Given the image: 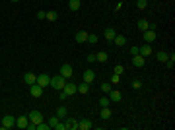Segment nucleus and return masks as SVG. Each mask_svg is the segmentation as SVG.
Here are the masks:
<instances>
[{
	"label": "nucleus",
	"mask_w": 175,
	"mask_h": 130,
	"mask_svg": "<svg viewBox=\"0 0 175 130\" xmlns=\"http://www.w3.org/2000/svg\"><path fill=\"white\" fill-rule=\"evenodd\" d=\"M62 91H64L66 95H72V93H76V84H70V82H66V86L62 87Z\"/></svg>",
	"instance_id": "nucleus-13"
},
{
	"label": "nucleus",
	"mask_w": 175,
	"mask_h": 130,
	"mask_svg": "<svg viewBox=\"0 0 175 130\" xmlns=\"http://www.w3.org/2000/svg\"><path fill=\"white\" fill-rule=\"evenodd\" d=\"M27 124H29L27 117H20L18 121H16V126H18V128H27Z\"/></svg>",
	"instance_id": "nucleus-15"
},
{
	"label": "nucleus",
	"mask_w": 175,
	"mask_h": 130,
	"mask_svg": "<svg viewBox=\"0 0 175 130\" xmlns=\"http://www.w3.org/2000/svg\"><path fill=\"white\" fill-rule=\"evenodd\" d=\"M12 2H20V0H12Z\"/></svg>",
	"instance_id": "nucleus-40"
},
{
	"label": "nucleus",
	"mask_w": 175,
	"mask_h": 130,
	"mask_svg": "<svg viewBox=\"0 0 175 130\" xmlns=\"http://www.w3.org/2000/svg\"><path fill=\"white\" fill-rule=\"evenodd\" d=\"M95 58H97V62H107V53H103V51H101V53L95 54Z\"/></svg>",
	"instance_id": "nucleus-26"
},
{
	"label": "nucleus",
	"mask_w": 175,
	"mask_h": 130,
	"mask_svg": "<svg viewBox=\"0 0 175 130\" xmlns=\"http://www.w3.org/2000/svg\"><path fill=\"white\" fill-rule=\"evenodd\" d=\"M66 115H68L66 107H60V109H57V117H58V118H66Z\"/></svg>",
	"instance_id": "nucleus-25"
},
{
	"label": "nucleus",
	"mask_w": 175,
	"mask_h": 130,
	"mask_svg": "<svg viewBox=\"0 0 175 130\" xmlns=\"http://www.w3.org/2000/svg\"><path fill=\"white\" fill-rule=\"evenodd\" d=\"M58 121H60V118H58V117L55 115V117H51V118H49V121H47V122H49V126H53V128H55V124H57Z\"/></svg>",
	"instance_id": "nucleus-32"
},
{
	"label": "nucleus",
	"mask_w": 175,
	"mask_h": 130,
	"mask_svg": "<svg viewBox=\"0 0 175 130\" xmlns=\"http://www.w3.org/2000/svg\"><path fill=\"white\" fill-rule=\"evenodd\" d=\"M144 41H146V43H154V41H156V31H154V29L144 31Z\"/></svg>",
	"instance_id": "nucleus-8"
},
{
	"label": "nucleus",
	"mask_w": 175,
	"mask_h": 130,
	"mask_svg": "<svg viewBox=\"0 0 175 130\" xmlns=\"http://www.w3.org/2000/svg\"><path fill=\"white\" fill-rule=\"evenodd\" d=\"M156 58L160 60V62H166V60H167V53H163V51H162V53L156 54Z\"/></svg>",
	"instance_id": "nucleus-29"
},
{
	"label": "nucleus",
	"mask_w": 175,
	"mask_h": 130,
	"mask_svg": "<svg viewBox=\"0 0 175 130\" xmlns=\"http://www.w3.org/2000/svg\"><path fill=\"white\" fill-rule=\"evenodd\" d=\"M88 62H97V58H95V54H88Z\"/></svg>",
	"instance_id": "nucleus-39"
},
{
	"label": "nucleus",
	"mask_w": 175,
	"mask_h": 130,
	"mask_svg": "<svg viewBox=\"0 0 175 130\" xmlns=\"http://www.w3.org/2000/svg\"><path fill=\"white\" fill-rule=\"evenodd\" d=\"M35 84H39V86L45 90V87L51 84V76H47V74H39V76H37V82H35Z\"/></svg>",
	"instance_id": "nucleus-3"
},
{
	"label": "nucleus",
	"mask_w": 175,
	"mask_h": 130,
	"mask_svg": "<svg viewBox=\"0 0 175 130\" xmlns=\"http://www.w3.org/2000/svg\"><path fill=\"white\" fill-rule=\"evenodd\" d=\"M49 86H51V87H55V90H58V91H60L62 87L66 86V78H62L60 74H58V76H51V84H49Z\"/></svg>",
	"instance_id": "nucleus-1"
},
{
	"label": "nucleus",
	"mask_w": 175,
	"mask_h": 130,
	"mask_svg": "<svg viewBox=\"0 0 175 130\" xmlns=\"http://www.w3.org/2000/svg\"><path fill=\"white\" fill-rule=\"evenodd\" d=\"M138 29L140 31H148V29H150V23H148L146 19H140V22H138Z\"/></svg>",
	"instance_id": "nucleus-24"
},
{
	"label": "nucleus",
	"mask_w": 175,
	"mask_h": 130,
	"mask_svg": "<svg viewBox=\"0 0 175 130\" xmlns=\"http://www.w3.org/2000/svg\"><path fill=\"white\" fill-rule=\"evenodd\" d=\"M35 128H37V130H49L51 126H49V122H43V121H41V122H39V124H37V126H35Z\"/></svg>",
	"instance_id": "nucleus-28"
},
{
	"label": "nucleus",
	"mask_w": 175,
	"mask_h": 130,
	"mask_svg": "<svg viewBox=\"0 0 175 130\" xmlns=\"http://www.w3.org/2000/svg\"><path fill=\"white\" fill-rule=\"evenodd\" d=\"M121 99H123L121 91H117V90H111V91H109V101H113V103H119Z\"/></svg>",
	"instance_id": "nucleus-6"
},
{
	"label": "nucleus",
	"mask_w": 175,
	"mask_h": 130,
	"mask_svg": "<svg viewBox=\"0 0 175 130\" xmlns=\"http://www.w3.org/2000/svg\"><path fill=\"white\" fill-rule=\"evenodd\" d=\"M80 6H82L80 0H68V8H70L72 12H78V10H80Z\"/></svg>",
	"instance_id": "nucleus-16"
},
{
	"label": "nucleus",
	"mask_w": 175,
	"mask_h": 130,
	"mask_svg": "<svg viewBox=\"0 0 175 130\" xmlns=\"http://www.w3.org/2000/svg\"><path fill=\"white\" fill-rule=\"evenodd\" d=\"M88 31H78V33H76V41H78V43H86V41H88Z\"/></svg>",
	"instance_id": "nucleus-18"
},
{
	"label": "nucleus",
	"mask_w": 175,
	"mask_h": 130,
	"mask_svg": "<svg viewBox=\"0 0 175 130\" xmlns=\"http://www.w3.org/2000/svg\"><path fill=\"white\" fill-rule=\"evenodd\" d=\"M12 126H16V118L12 115H6L2 118V128H12Z\"/></svg>",
	"instance_id": "nucleus-5"
},
{
	"label": "nucleus",
	"mask_w": 175,
	"mask_h": 130,
	"mask_svg": "<svg viewBox=\"0 0 175 130\" xmlns=\"http://www.w3.org/2000/svg\"><path fill=\"white\" fill-rule=\"evenodd\" d=\"M99 105H101V107H109V97H107V95H103L101 99H99Z\"/></svg>",
	"instance_id": "nucleus-31"
},
{
	"label": "nucleus",
	"mask_w": 175,
	"mask_h": 130,
	"mask_svg": "<svg viewBox=\"0 0 175 130\" xmlns=\"http://www.w3.org/2000/svg\"><path fill=\"white\" fill-rule=\"evenodd\" d=\"M76 91H80V93H88V91H89V84H86V82L78 84V86H76Z\"/></svg>",
	"instance_id": "nucleus-20"
},
{
	"label": "nucleus",
	"mask_w": 175,
	"mask_h": 130,
	"mask_svg": "<svg viewBox=\"0 0 175 130\" xmlns=\"http://www.w3.org/2000/svg\"><path fill=\"white\" fill-rule=\"evenodd\" d=\"M130 54H132V56H134V54H140V53H138V47H130Z\"/></svg>",
	"instance_id": "nucleus-38"
},
{
	"label": "nucleus",
	"mask_w": 175,
	"mask_h": 130,
	"mask_svg": "<svg viewBox=\"0 0 175 130\" xmlns=\"http://www.w3.org/2000/svg\"><path fill=\"white\" fill-rule=\"evenodd\" d=\"M138 53H140V56H150L152 54V47H148V45H144V47H138Z\"/></svg>",
	"instance_id": "nucleus-17"
},
{
	"label": "nucleus",
	"mask_w": 175,
	"mask_h": 130,
	"mask_svg": "<svg viewBox=\"0 0 175 130\" xmlns=\"http://www.w3.org/2000/svg\"><path fill=\"white\" fill-rule=\"evenodd\" d=\"M82 78H84V82H86V84H92V82L95 80V72H93V70H86Z\"/></svg>",
	"instance_id": "nucleus-9"
},
{
	"label": "nucleus",
	"mask_w": 175,
	"mask_h": 130,
	"mask_svg": "<svg viewBox=\"0 0 175 130\" xmlns=\"http://www.w3.org/2000/svg\"><path fill=\"white\" fill-rule=\"evenodd\" d=\"M27 118H29V122L39 124L41 121H43V113H41V111H31L29 115H27Z\"/></svg>",
	"instance_id": "nucleus-2"
},
{
	"label": "nucleus",
	"mask_w": 175,
	"mask_h": 130,
	"mask_svg": "<svg viewBox=\"0 0 175 130\" xmlns=\"http://www.w3.org/2000/svg\"><path fill=\"white\" fill-rule=\"evenodd\" d=\"M72 72H74V70H72L70 64H62V66H60V76L66 78V80H68V78H72Z\"/></svg>",
	"instance_id": "nucleus-4"
},
{
	"label": "nucleus",
	"mask_w": 175,
	"mask_h": 130,
	"mask_svg": "<svg viewBox=\"0 0 175 130\" xmlns=\"http://www.w3.org/2000/svg\"><path fill=\"white\" fill-rule=\"evenodd\" d=\"M103 35H105V39H107V41H113V39H115V35H117V31H115V29H111V27H107Z\"/></svg>",
	"instance_id": "nucleus-19"
},
{
	"label": "nucleus",
	"mask_w": 175,
	"mask_h": 130,
	"mask_svg": "<svg viewBox=\"0 0 175 130\" xmlns=\"http://www.w3.org/2000/svg\"><path fill=\"white\" fill-rule=\"evenodd\" d=\"M119 80H121L119 74H113V76H111V84H119Z\"/></svg>",
	"instance_id": "nucleus-35"
},
{
	"label": "nucleus",
	"mask_w": 175,
	"mask_h": 130,
	"mask_svg": "<svg viewBox=\"0 0 175 130\" xmlns=\"http://www.w3.org/2000/svg\"><path fill=\"white\" fill-rule=\"evenodd\" d=\"M148 2H150V0H138V2H136V6H138L140 10H144V8L148 6Z\"/></svg>",
	"instance_id": "nucleus-33"
},
{
	"label": "nucleus",
	"mask_w": 175,
	"mask_h": 130,
	"mask_svg": "<svg viewBox=\"0 0 175 130\" xmlns=\"http://www.w3.org/2000/svg\"><path fill=\"white\" fill-rule=\"evenodd\" d=\"M45 16H47V12H43V10H39V12H37V19H45Z\"/></svg>",
	"instance_id": "nucleus-36"
},
{
	"label": "nucleus",
	"mask_w": 175,
	"mask_h": 130,
	"mask_svg": "<svg viewBox=\"0 0 175 130\" xmlns=\"http://www.w3.org/2000/svg\"><path fill=\"white\" fill-rule=\"evenodd\" d=\"M99 115H101V118H105V121H107V118H111V115H113V113H111V109H109V107H103Z\"/></svg>",
	"instance_id": "nucleus-22"
},
{
	"label": "nucleus",
	"mask_w": 175,
	"mask_h": 130,
	"mask_svg": "<svg viewBox=\"0 0 175 130\" xmlns=\"http://www.w3.org/2000/svg\"><path fill=\"white\" fill-rule=\"evenodd\" d=\"M92 126H93V122L89 121V118H82V121L78 122V128H80V130H89Z\"/></svg>",
	"instance_id": "nucleus-7"
},
{
	"label": "nucleus",
	"mask_w": 175,
	"mask_h": 130,
	"mask_svg": "<svg viewBox=\"0 0 175 130\" xmlns=\"http://www.w3.org/2000/svg\"><path fill=\"white\" fill-rule=\"evenodd\" d=\"M123 72H125V68H123V66H115V74H123Z\"/></svg>",
	"instance_id": "nucleus-37"
},
{
	"label": "nucleus",
	"mask_w": 175,
	"mask_h": 130,
	"mask_svg": "<svg viewBox=\"0 0 175 130\" xmlns=\"http://www.w3.org/2000/svg\"><path fill=\"white\" fill-rule=\"evenodd\" d=\"M64 126H66V130H78V121H74V118H66Z\"/></svg>",
	"instance_id": "nucleus-14"
},
{
	"label": "nucleus",
	"mask_w": 175,
	"mask_h": 130,
	"mask_svg": "<svg viewBox=\"0 0 175 130\" xmlns=\"http://www.w3.org/2000/svg\"><path fill=\"white\" fill-rule=\"evenodd\" d=\"M31 95L33 97H41V93H43V87H41L39 84H31Z\"/></svg>",
	"instance_id": "nucleus-10"
},
{
	"label": "nucleus",
	"mask_w": 175,
	"mask_h": 130,
	"mask_svg": "<svg viewBox=\"0 0 175 130\" xmlns=\"http://www.w3.org/2000/svg\"><path fill=\"white\" fill-rule=\"evenodd\" d=\"M97 39H99V37H97L95 33H93V35H88V41H89L92 45H95V43H97Z\"/></svg>",
	"instance_id": "nucleus-34"
},
{
	"label": "nucleus",
	"mask_w": 175,
	"mask_h": 130,
	"mask_svg": "<svg viewBox=\"0 0 175 130\" xmlns=\"http://www.w3.org/2000/svg\"><path fill=\"white\" fill-rule=\"evenodd\" d=\"M132 64H134V66H138V68H142V66L146 64L144 56H140V54H134V56H132Z\"/></svg>",
	"instance_id": "nucleus-11"
},
{
	"label": "nucleus",
	"mask_w": 175,
	"mask_h": 130,
	"mask_svg": "<svg viewBox=\"0 0 175 130\" xmlns=\"http://www.w3.org/2000/svg\"><path fill=\"white\" fill-rule=\"evenodd\" d=\"M115 45H119V47H123L125 43H126V39H125V35H115Z\"/></svg>",
	"instance_id": "nucleus-23"
},
{
	"label": "nucleus",
	"mask_w": 175,
	"mask_h": 130,
	"mask_svg": "<svg viewBox=\"0 0 175 130\" xmlns=\"http://www.w3.org/2000/svg\"><path fill=\"white\" fill-rule=\"evenodd\" d=\"M24 82H25L27 86H31V84H35V82H37V76L33 74V72H27V74L24 76Z\"/></svg>",
	"instance_id": "nucleus-12"
},
{
	"label": "nucleus",
	"mask_w": 175,
	"mask_h": 130,
	"mask_svg": "<svg viewBox=\"0 0 175 130\" xmlns=\"http://www.w3.org/2000/svg\"><path fill=\"white\" fill-rule=\"evenodd\" d=\"M111 90H113L111 84H107V82H103V84H101V91H103V93H109Z\"/></svg>",
	"instance_id": "nucleus-30"
},
{
	"label": "nucleus",
	"mask_w": 175,
	"mask_h": 130,
	"mask_svg": "<svg viewBox=\"0 0 175 130\" xmlns=\"http://www.w3.org/2000/svg\"><path fill=\"white\" fill-rule=\"evenodd\" d=\"M173 64H175V54L167 56V60H166V66H167V68H173Z\"/></svg>",
	"instance_id": "nucleus-27"
},
{
	"label": "nucleus",
	"mask_w": 175,
	"mask_h": 130,
	"mask_svg": "<svg viewBox=\"0 0 175 130\" xmlns=\"http://www.w3.org/2000/svg\"><path fill=\"white\" fill-rule=\"evenodd\" d=\"M45 19H49V22H57V19H58V14L55 12V10H49L47 16H45Z\"/></svg>",
	"instance_id": "nucleus-21"
}]
</instances>
